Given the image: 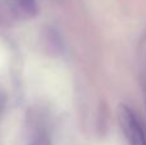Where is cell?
I'll return each instance as SVG.
<instances>
[{"label": "cell", "mask_w": 146, "mask_h": 145, "mask_svg": "<svg viewBox=\"0 0 146 145\" xmlns=\"http://www.w3.org/2000/svg\"><path fill=\"white\" fill-rule=\"evenodd\" d=\"M17 1H18V4L21 5V8H22L27 14H36L37 7H36L35 0H17Z\"/></svg>", "instance_id": "cell-2"}, {"label": "cell", "mask_w": 146, "mask_h": 145, "mask_svg": "<svg viewBox=\"0 0 146 145\" xmlns=\"http://www.w3.org/2000/svg\"><path fill=\"white\" fill-rule=\"evenodd\" d=\"M31 145H48V141L45 138H37Z\"/></svg>", "instance_id": "cell-3"}, {"label": "cell", "mask_w": 146, "mask_h": 145, "mask_svg": "<svg viewBox=\"0 0 146 145\" xmlns=\"http://www.w3.org/2000/svg\"><path fill=\"white\" fill-rule=\"evenodd\" d=\"M118 120L129 145H146V134L133 110L126 104L118 108Z\"/></svg>", "instance_id": "cell-1"}]
</instances>
